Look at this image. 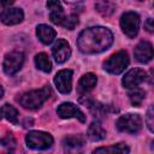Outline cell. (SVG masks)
Masks as SVG:
<instances>
[{"label": "cell", "instance_id": "cell-13", "mask_svg": "<svg viewBox=\"0 0 154 154\" xmlns=\"http://www.w3.org/2000/svg\"><path fill=\"white\" fill-rule=\"evenodd\" d=\"M134 55L138 63L146 64L153 58V46L148 41H141L134 49Z\"/></svg>", "mask_w": 154, "mask_h": 154}, {"label": "cell", "instance_id": "cell-8", "mask_svg": "<svg viewBox=\"0 0 154 154\" xmlns=\"http://www.w3.org/2000/svg\"><path fill=\"white\" fill-rule=\"evenodd\" d=\"M57 113L60 118L63 119H70V118H76L81 123L85 122V116L84 113L72 102H63L58 106Z\"/></svg>", "mask_w": 154, "mask_h": 154}, {"label": "cell", "instance_id": "cell-27", "mask_svg": "<svg viewBox=\"0 0 154 154\" xmlns=\"http://www.w3.org/2000/svg\"><path fill=\"white\" fill-rule=\"evenodd\" d=\"M144 29H146L148 32H153L154 26H153V19H152V18H148V19L144 22Z\"/></svg>", "mask_w": 154, "mask_h": 154}, {"label": "cell", "instance_id": "cell-22", "mask_svg": "<svg viewBox=\"0 0 154 154\" xmlns=\"http://www.w3.org/2000/svg\"><path fill=\"white\" fill-rule=\"evenodd\" d=\"M144 97H146V91H144L143 89H141V88H137V87H136V88H132L131 91L129 93L130 102H131L134 106H136V107L141 106V103L143 102Z\"/></svg>", "mask_w": 154, "mask_h": 154}, {"label": "cell", "instance_id": "cell-20", "mask_svg": "<svg viewBox=\"0 0 154 154\" xmlns=\"http://www.w3.org/2000/svg\"><path fill=\"white\" fill-rule=\"evenodd\" d=\"M35 65L42 72H49L52 70V63L46 53H38L35 55Z\"/></svg>", "mask_w": 154, "mask_h": 154}, {"label": "cell", "instance_id": "cell-15", "mask_svg": "<svg viewBox=\"0 0 154 154\" xmlns=\"http://www.w3.org/2000/svg\"><path fill=\"white\" fill-rule=\"evenodd\" d=\"M97 78L94 73L88 72L85 75H83L81 77V79L78 81V85H77V91L81 95H87L89 91H91L94 89V87L96 85Z\"/></svg>", "mask_w": 154, "mask_h": 154}, {"label": "cell", "instance_id": "cell-29", "mask_svg": "<svg viewBox=\"0 0 154 154\" xmlns=\"http://www.w3.org/2000/svg\"><path fill=\"white\" fill-rule=\"evenodd\" d=\"M66 2H69V4H76V2H79V1H82V0H65Z\"/></svg>", "mask_w": 154, "mask_h": 154}, {"label": "cell", "instance_id": "cell-23", "mask_svg": "<svg viewBox=\"0 0 154 154\" xmlns=\"http://www.w3.org/2000/svg\"><path fill=\"white\" fill-rule=\"evenodd\" d=\"M1 112H2V116L12 124H18V111L12 106V105H8V103H5L4 107L1 108Z\"/></svg>", "mask_w": 154, "mask_h": 154}, {"label": "cell", "instance_id": "cell-11", "mask_svg": "<svg viewBox=\"0 0 154 154\" xmlns=\"http://www.w3.org/2000/svg\"><path fill=\"white\" fill-rule=\"evenodd\" d=\"M72 70H60L54 77V84L61 94H69L72 88Z\"/></svg>", "mask_w": 154, "mask_h": 154}, {"label": "cell", "instance_id": "cell-18", "mask_svg": "<svg viewBox=\"0 0 154 154\" xmlns=\"http://www.w3.org/2000/svg\"><path fill=\"white\" fill-rule=\"evenodd\" d=\"M63 144L67 149H78L84 144V137L82 135H70L63 140Z\"/></svg>", "mask_w": 154, "mask_h": 154}, {"label": "cell", "instance_id": "cell-26", "mask_svg": "<svg viewBox=\"0 0 154 154\" xmlns=\"http://www.w3.org/2000/svg\"><path fill=\"white\" fill-rule=\"evenodd\" d=\"M1 143L5 146V147H8V146H14L16 144V140L12 137V135L11 134H8V135H6L2 140H1Z\"/></svg>", "mask_w": 154, "mask_h": 154}, {"label": "cell", "instance_id": "cell-24", "mask_svg": "<svg viewBox=\"0 0 154 154\" xmlns=\"http://www.w3.org/2000/svg\"><path fill=\"white\" fill-rule=\"evenodd\" d=\"M77 24H78V17L76 14L71 13L69 16H65V18H64V20H63L60 26H64V28H66L69 30H72V29L76 28Z\"/></svg>", "mask_w": 154, "mask_h": 154}, {"label": "cell", "instance_id": "cell-19", "mask_svg": "<svg viewBox=\"0 0 154 154\" xmlns=\"http://www.w3.org/2000/svg\"><path fill=\"white\" fill-rule=\"evenodd\" d=\"M95 8H96V11H97L101 16L108 17V16H111V14L114 12L116 5H114L112 1H109V0H99V1L95 4Z\"/></svg>", "mask_w": 154, "mask_h": 154}, {"label": "cell", "instance_id": "cell-6", "mask_svg": "<svg viewBox=\"0 0 154 154\" xmlns=\"http://www.w3.org/2000/svg\"><path fill=\"white\" fill-rule=\"evenodd\" d=\"M120 28L128 37H135L140 29V16L132 11L123 13L120 17Z\"/></svg>", "mask_w": 154, "mask_h": 154}, {"label": "cell", "instance_id": "cell-28", "mask_svg": "<svg viewBox=\"0 0 154 154\" xmlns=\"http://www.w3.org/2000/svg\"><path fill=\"white\" fill-rule=\"evenodd\" d=\"M14 2V0H0V7H8Z\"/></svg>", "mask_w": 154, "mask_h": 154}, {"label": "cell", "instance_id": "cell-12", "mask_svg": "<svg viewBox=\"0 0 154 154\" xmlns=\"http://www.w3.org/2000/svg\"><path fill=\"white\" fill-rule=\"evenodd\" d=\"M24 19V12L18 7H8L0 13V20L6 25H14Z\"/></svg>", "mask_w": 154, "mask_h": 154}, {"label": "cell", "instance_id": "cell-25", "mask_svg": "<svg viewBox=\"0 0 154 154\" xmlns=\"http://www.w3.org/2000/svg\"><path fill=\"white\" fill-rule=\"evenodd\" d=\"M153 106H150L148 108V112H147V117H146V122H147V125H148V129L150 131H154V122H153Z\"/></svg>", "mask_w": 154, "mask_h": 154}, {"label": "cell", "instance_id": "cell-2", "mask_svg": "<svg viewBox=\"0 0 154 154\" xmlns=\"http://www.w3.org/2000/svg\"><path fill=\"white\" fill-rule=\"evenodd\" d=\"M51 95V88L49 85H45L41 89L37 90H30L24 94H22L17 101L20 106H23L26 109H37L40 108L46 100H48Z\"/></svg>", "mask_w": 154, "mask_h": 154}, {"label": "cell", "instance_id": "cell-31", "mask_svg": "<svg viewBox=\"0 0 154 154\" xmlns=\"http://www.w3.org/2000/svg\"><path fill=\"white\" fill-rule=\"evenodd\" d=\"M1 117H2V112H1V109H0V119H1Z\"/></svg>", "mask_w": 154, "mask_h": 154}, {"label": "cell", "instance_id": "cell-7", "mask_svg": "<svg viewBox=\"0 0 154 154\" xmlns=\"http://www.w3.org/2000/svg\"><path fill=\"white\" fill-rule=\"evenodd\" d=\"M24 63V53L19 51H12L5 55L4 63H2V69L6 75H14L17 73L22 65Z\"/></svg>", "mask_w": 154, "mask_h": 154}, {"label": "cell", "instance_id": "cell-17", "mask_svg": "<svg viewBox=\"0 0 154 154\" xmlns=\"http://www.w3.org/2000/svg\"><path fill=\"white\" fill-rule=\"evenodd\" d=\"M87 136L91 141H101L106 137V130L102 128V125L99 122H93L88 128Z\"/></svg>", "mask_w": 154, "mask_h": 154}, {"label": "cell", "instance_id": "cell-16", "mask_svg": "<svg viewBox=\"0 0 154 154\" xmlns=\"http://www.w3.org/2000/svg\"><path fill=\"white\" fill-rule=\"evenodd\" d=\"M36 36L43 45H49L55 38L57 32L52 26L47 24H40L36 28Z\"/></svg>", "mask_w": 154, "mask_h": 154}, {"label": "cell", "instance_id": "cell-21", "mask_svg": "<svg viewBox=\"0 0 154 154\" xmlns=\"http://www.w3.org/2000/svg\"><path fill=\"white\" fill-rule=\"evenodd\" d=\"M129 152H130L129 147L125 146L124 143H118V144H113L109 147H100L94 150V153H120V154L129 153Z\"/></svg>", "mask_w": 154, "mask_h": 154}, {"label": "cell", "instance_id": "cell-30", "mask_svg": "<svg viewBox=\"0 0 154 154\" xmlns=\"http://www.w3.org/2000/svg\"><path fill=\"white\" fill-rule=\"evenodd\" d=\"M2 95H4V89H2V87L0 85V97H2Z\"/></svg>", "mask_w": 154, "mask_h": 154}, {"label": "cell", "instance_id": "cell-32", "mask_svg": "<svg viewBox=\"0 0 154 154\" xmlns=\"http://www.w3.org/2000/svg\"><path fill=\"white\" fill-rule=\"evenodd\" d=\"M138 1H142V0H138Z\"/></svg>", "mask_w": 154, "mask_h": 154}, {"label": "cell", "instance_id": "cell-5", "mask_svg": "<svg viewBox=\"0 0 154 154\" xmlns=\"http://www.w3.org/2000/svg\"><path fill=\"white\" fill-rule=\"evenodd\" d=\"M117 129L122 132H129V134H136L142 128V119L138 114L135 113H128L124 116H120L116 123Z\"/></svg>", "mask_w": 154, "mask_h": 154}, {"label": "cell", "instance_id": "cell-9", "mask_svg": "<svg viewBox=\"0 0 154 154\" xmlns=\"http://www.w3.org/2000/svg\"><path fill=\"white\" fill-rule=\"evenodd\" d=\"M147 79V72L142 69H131L125 73L123 77V85L126 89H132L138 87L141 83H143Z\"/></svg>", "mask_w": 154, "mask_h": 154}, {"label": "cell", "instance_id": "cell-3", "mask_svg": "<svg viewBox=\"0 0 154 154\" xmlns=\"http://www.w3.org/2000/svg\"><path fill=\"white\" fill-rule=\"evenodd\" d=\"M128 65H129L128 53L125 51H119V52L112 54L103 63V69L112 75H119L128 67Z\"/></svg>", "mask_w": 154, "mask_h": 154}, {"label": "cell", "instance_id": "cell-14", "mask_svg": "<svg viewBox=\"0 0 154 154\" xmlns=\"http://www.w3.org/2000/svg\"><path fill=\"white\" fill-rule=\"evenodd\" d=\"M47 8L49 10V19L52 23L57 25H61L64 18L66 14H64V8L59 0H48L47 1Z\"/></svg>", "mask_w": 154, "mask_h": 154}, {"label": "cell", "instance_id": "cell-4", "mask_svg": "<svg viewBox=\"0 0 154 154\" xmlns=\"http://www.w3.org/2000/svg\"><path fill=\"white\" fill-rule=\"evenodd\" d=\"M26 146L35 150L48 149L53 144V137L48 132L43 131H30L25 136Z\"/></svg>", "mask_w": 154, "mask_h": 154}, {"label": "cell", "instance_id": "cell-1", "mask_svg": "<svg viewBox=\"0 0 154 154\" xmlns=\"http://www.w3.org/2000/svg\"><path fill=\"white\" fill-rule=\"evenodd\" d=\"M113 43V34L105 26H90L84 29L78 38L77 47L84 54H96L106 51Z\"/></svg>", "mask_w": 154, "mask_h": 154}, {"label": "cell", "instance_id": "cell-10", "mask_svg": "<svg viewBox=\"0 0 154 154\" xmlns=\"http://www.w3.org/2000/svg\"><path fill=\"white\" fill-rule=\"evenodd\" d=\"M52 54L58 64L65 63L71 55V48L69 42L64 38H58L52 47Z\"/></svg>", "mask_w": 154, "mask_h": 154}]
</instances>
